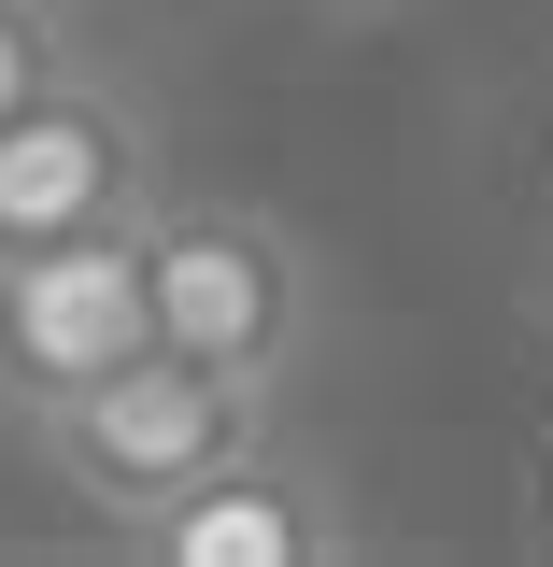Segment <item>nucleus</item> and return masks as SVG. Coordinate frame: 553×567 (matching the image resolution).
I'll list each match as a JSON object with an SVG mask.
<instances>
[{
	"mask_svg": "<svg viewBox=\"0 0 553 567\" xmlns=\"http://www.w3.org/2000/svg\"><path fill=\"white\" fill-rule=\"evenodd\" d=\"M129 213H142V142L114 100L43 85V100L0 114V256L71 241V227H129Z\"/></svg>",
	"mask_w": 553,
	"mask_h": 567,
	"instance_id": "4",
	"label": "nucleus"
},
{
	"mask_svg": "<svg viewBox=\"0 0 553 567\" xmlns=\"http://www.w3.org/2000/svg\"><path fill=\"white\" fill-rule=\"evenodd\" d=\"M156 567H327L341 539H327V511H313V483L298 468H270V454H227L213 483L156 496L129 525Z\"/></svg>",
	"mask_w": 553,
	"mask_h": 567,
	"instance_id": "5",
	"label": "nucleus"
},
{
	"mask_svg": "<svg viewBox=\"0 0 553 567\" xmlns=\"http://www.w3.org/2000/svg\"><path fill=\"white\" fill-rule=\"evenodd\" d=\"M142 341H156V312H142V213L0 256V383L29 412L71 398V383H100V369H129Z\"/></svg>",
	"mask_w": 553,
	"mask_h": 567,
	"instance_id": "3",
	"label": "nucleus"
},
{
	"mask_svg": "<svg viewBox=\"0 0 553 567\" xmlns=\"http://www.w3.org/2000/svg\"><path fill=\"white\" fill-rule=\"evenodd\" d=\"M256 398H270V383H227L199 354L142 341L129 369L43 398V454L71 468V496H100L114 525H142L156 496H185V483H213L227 454H256Z\"/></svg>",
	"mask_w": 553,
	"mask_h": 567,
	"instance_id": "1",
	"label": "nucleus"
},
{
	"mask_svg": "<svg viewBox=\"0 0 553 567\" xmlns=\"http://www.w3.org/2000/svg\"><path fill=\"white\" fill-rule=\"evenodd\" d=\"M142 312L156 341L227 369V383H270L298 341V241L270 213H156L142 227Z\"/></svg>",
	"mask_w": 553,
	"mask_h": 567,
	"instance_id": "2",
	"label": "nucleus"
},
{
	"mask_svg": "<svg viewBox=\"0 0 553 567\" xmlns=\"http://www.w3.org/2000/svg\"><path fill=\"white\" fill-rule=\"evenodd\" d=\"M43 85H58V29H43L29 0H0V114H14V100H43Z\"/></svg>",
	"mask_w": 553,
	"mask_h": 567,
	"instance_id": "6",
	"label": "nucleus"
}]
</instances>
